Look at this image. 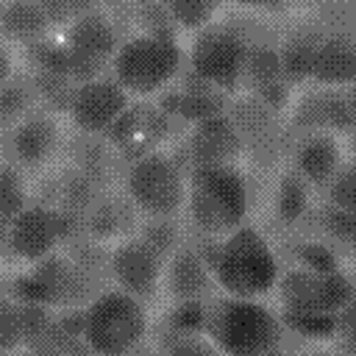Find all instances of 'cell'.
<instances>
[{"mask_svg":"<svg viewBox=\"0 0 356 356\" xmlns=\"http://www.w3.org/2000/svg\"><path fill=\"white\" fill-rule=\"evenodd\" d=\"M253 200V181L239 164L189 170L186 217L203 239H222L250 222Z\"/></svg>","mask_w":356,"mask_h":356,"instance_id":"6da1fadb","label":"cell"},{"mask_svg":"<svg viewBox=\"0 0 356 356\" xmlns=\"http://www.w3.org/2000/svg\"><path fill=\"white\" fill-rule=\"evenodd\" d=\"M206 256L211 261L220 295L231 298L264 300L270 292H275L284 273L273 242L253 222H245L234 234L214 239V248Z\"/></svg>","mask_w":356,"mask_h":356,"instance_id":"7a4b0ae2","label":"cell"},{"mask_svg":"<svg viewBox=\"0 0 356 356\" xmlns=\"http://www.w3.org/2000/svg\"><path fill=\"white\" fill-rule=\"evenodd\" d=\"M286 328L273 306L253 298L217 295L206 312V334L222 356H281Z\"/></svg>","mask_w":356,"mask_h":356,"instance_id":"3957f363","label":"cell"},{"mask_svg":"<svg viewBox=\"0 0 356 356\" xmlns=\"http://www.w3.org/2000/svg\"><path fill=\"white\" fill-rule=\"evenodd\" d=\"M275 292L286 312V325L303 328H309L312 323L334 328V314L350 298H356L350 278L342 275L339 267H314L306 261L286 267Z\"/></svg>","mask_w":356,"mask_h":356,"instance_id":"277c9868","label":"cell"},{"mask_svg":"<svg viewBox=\"0 0 356 356\" xmlns=\"http://www.w3.org/2000/svg\"><path fill=\"white\" fill-rule=\"evenodd\" d=\"M186 72V50L178 39L128 33L111 58V78L131 97H153Z\"/></svg>","mask_w":356,"mask_h":356,"instance_id":"5b68a950","label":"cell"},{"mask_svg":"<svg viewBox=\"0 0 356 356\" xmlns=\"http://www.w3.org/2000/svg\"><path fill=\"white\" fill-rule=\"evenodd\" d=\"M150 331L147 303L108 286L83 309L81 337L95 356H134Z\"/></svg>","mask_w":356,"mask_h":356,"instance_id":"8992f818","label":"cell"},{"mask_svg":"<svg viewBox=\"0 0 356 356\" xmlns=\"http://www.w3.org/2000/svg\"><path fill=\"white\" fill-rule=\"evenodd\" d=\"M122 189L142 217L175 220L186 211L189 170L178 159L156 150L125 164Z\"/></svg>","mask_w":356,"mask_h":356,"instance_id":"52a82bcc","label":"cell"},{"mask_svg":"<svg viewBox=\"0 0 356 356\" xmlns=\"http://www.w3.org/2000/svg\"><path fill=\"white\" fill-rule=\"evenodd\" d=\"M3 234H6V250L17 261L36 267L50 256H56L58 248L83 239L86 228L81 217H72L44 203H31L8 225H3Z\"/></svg>","mask_w":356,"mask_h":356,"instance_id":"ba28073f","label":"cell"},{"mask_svg":"<svg viewBox=\"0 0 356 356\" xmlns=\"http://www.w3.org/2000/svg\"><path fill=\"white\" fill-rule=\"evenodd\" d=\"M250 39L234 22H214L200 31L186 50V72L234 95L242 86V70Z\"/></svg>","mask_w":356,"mask_h":356,"instance_id":"9c48e42d","label":"cell"},{"mask_svg":"<svg viewBox=\"0 0 356 356\" xmlns=\"http://www.w3.org/2000/svg\"><path fill=\"white\" fill-rule=\"evenodd\" d=\"M131 106H134V97L108 72V75L81 83L75 89L67 117L78 134L108 136L117 128V122L128 114Z\"/></svg>","mask_w":356,"mask_h":356,"instance_id":"30bf717a","label":"cell"},{"mask_svg":"<svg viewBox=\"0 0 356 356\" xmlns=\"http://www.w3.org/2000/svg\"><path fill=\"white\" fill-rule=\"evenodd\" d=\"M108 278L111 286L134 295L142 303H150L159 295V289H164V261L136 236H128L111 245Z\"/></svg>","mask_w":356,"mask_h":356,"instance_id":"8fae6325","label":"cell"},{"mask_svg":"<svg viewBox=\"0 0 356 356\" xmlns=\"http://www.w3.org/2000/svg\"><path fill=\"white\" fill-rule=\"evenodd\" d=\"M186 167H231L245 159V142L228 114H217L189 125L184 139Z\"/></svg>","mask_w":356,"mask_h":356,"instance_id":"7c38bea8","label":"cell"},{"mask_svg":"<svg viewBox=\"0 0 356 356\" xmlns=\"http://www.w3.org/2000/svg\"><path fill=\"white\" fill-rule=\"evenodd\" d=\"M58 147H61V128L56 122V114L44 108H36L19 125L6 131V153H8L6 161L19 167L22 172L44 167Z\"/></svg>","mask_w":356,"mask_h":356,"instance_id":"4fadbf2b","label":"cell"},{"mask_svg":"<svg viewBox=\"0 0 356 356\" xmlns=\"http://www.w3.org/2000/svg\"><path fill=\"white\" fill-rule=\"evenodd\" d=\"M164 289L175 303H211L220 292L209 256L192 245L164 264Z\"/></svg>","mask_w":356,"mask_h":356,"instance_id":"5bb4252c","label":"cell"},{"mask_svg":"<svg viewBox=\"0 0 356 356\" xmlns=\"http://www.w3.org/2000/svg\"><path fill=\"white\" fill-rule=\"evenodd\" d=\"M167 125H170V114L164 108L150 103H134L106 139L114 145V150L122 159L134 161L159 150V142L164 139Z\"/></svg>","mask_w":356,"mask_h":356,"instance_id":"9a60e30c","label":"cell"},{"mask_svg":"<svg viewBox=\"0 0 356 356\" xmlns=\"http://www.w3.org/2000/svg\"><path fill=\"white\" fill-rule=\"evenodd\" d=\"M292 170L314 189L325 192V186L337 178L345 164L342 142L337 134H306L292 142Z\"/></svg>","mask_w":356,"mask_h":356,"instance_id":"2e32d148","label":"cell"},{"mask_svg":"<svg viewBox=\"0 0 356 356\" xmlns=\"http://www.w3.org/2000/svg\"><path fill=\"white\" fill-rule=\"evenodd\" d=\"M125 36L128 33L122 31V22H117V17L100 6L81 14L78 19H72L64 28V44L70 50H78L97 61H106L108 67H111V58L117 56Z\"/></svg>","mask_w":356,"mask_h":356,"instance_id":"e0dca14e","label":"cell"},{"mask_svg":"<svg viewBox=\"0 0 356 356\" xmlns=\"http://www.w3.org/2000/svg\"><path fill=\"white\" fill-rule=\"evenodd\" d=\"M312 83L320 89H350L356 83V33H325L320 39Z\"/></svg>","mask_w":356,"mask_h":356,"instance_id":"ac0fdd59","label":"cell"},{"mask_svg":"<svg viewBox=\"0 0 356 356\" xmlns=\"http://www.w3.org/2000/svg\"><path fill=\"white\" fill-rule=\"evenodd\" d=\"M170 100H172V106L167 108V114H175L181 120H186L189 125H195L200 120L225 114L228 103H231V95H225L222 89H217V86H211L200 78H195L192 72H184L170 86Z\"/></svg>","mask_w":356,"mask_h":356,"instance_id":"d6986e66","label":"cell"},{"mask_svg":"<svg viewBox=\"0 0 356 356\" xmlns=\"http://www.w3.org/2000/svg\"><path fill=\"white\" fill-rule=\"evenodd\" d=\"M136 214L139 211L134 209V203L125 195L106 192L83 220L86 236L111 248V245H117V242H122V239L136 234V228H139V217Z\"/></svg>","mask_w":356,"mask_h":356,"instance_id":"ffe728a7","label":"cell"},{"mask_svg":"<svg viewBox=\"0 0 356 356\" xmlns=\"http://www.w3.org/2000/svg\"><path fill=\"white\" fill-rule=\"evenodd\" d=\"M56 28L42 3L33 0H6L0 3V33L6 42L36 47Z\"/></svg>","mask_w":356,"mask_h":356,"instance_id":"44dd1931","label":"cell"},{"mask_svg":"<svg viewBox=\"0 0 356 356\" xmlns=\"http://www.w3.org/2000/svg\"><path fill=\"white\" fill-rule=\"evenodd\" d=\"M70 167L81 170L86 178H92L100 189L108 192L114 175L122 167V156L114 150V145L106 136H89V134H78L70 142Z\"/></svg>","mask_w":356,"mask_h":356,"instance_id":"7402d4cb","label":"cell"},{"mask_svg":"<svg viewBox=\"0 0 356 356\" xmlns=\"http://www.w3.org/2000/svg\"><path fill=\"white\" fill-rule=\"evenodd\" d=\"M323 36H325V31L317 22H306V25L292 28L284 36V42H278L284 81L289 86L312 81V64H314V53H317V44Z\"/></svg>","mask_w":356,"mask_h":356,"instance_id":"603a6c76","label":"cell"},{"mask_svg":"<svg viewBox=\"0 0 356 356\" xmlns=\"http://www.w3.org/2000/svg\"><path fill=\"white\" fill-rule=\"evenodd\" d=\"M284 81V67H281V53L278 44L259 36L250 39L248 44V56H245V70H242V86L248 92L264 89Z\"/></svg>","mask_w":356,"mask_h":356,"instance_id":"cb8c5ba5","label":"cell"},{"mask_svg":"<svg viewBox=\"0 0 356 356\" xmlns=\"http://www.w3.org/2000/svg\"><path fill=\"white\" fill-rule=\"evenodd\" d=\"M312 186L289 167L281 172L275 192H273V209L275 220L281 225H298L309 211H312Z\"/></svg>","mask_w":356,"mask_h":356,"instance_id":"d4e9b609","label":"cell"},{"mask_svg":"<svg viewBox=\"0 0 356 356\" xmlns=\"http://www.w3.org/2000/svg\"><path fill=\"white\" fill-rule=\"evenodd\" d=\"M36 108H39V100H36V89H33L31 72L8 75L3 81V89H0V122H3V131H11L28 114H33Z\"/></svg>","mask_w":356,"mask_h":356,"instance_id":"484cf974","label":"cell"},{"mask_svg":"<svg viewBox=\"0 0 356 356\" xmlns=\"http://www.w3.org/2000/svg\"><path fill=\"white\" fill-rule=\"evenodd\" d=\"M31 81L36 89L39 108H44L50 114H61V111L67 114L70 111V103H72V95L78 86L67 78V72H61L56 67H33Z\"/></svg>","mask_w":356,"mask_h":356,"instance_id":"4316f807","label":"cell"},{"mask_svg":"<svg viewBox=\"0 0 356 356\" xmlns=\"http://www.w3.org/2000/svg\"><path fill=\"white\" fill-rule=\"evenodd\" d=\"M134 236H136L142 245H147L164 264L186 245L178 217H175V220H150V217H142Z\"/></svg>","mask_w":356,"mask_h":356,"instance_id":"83f0119b","label":"cell"},{"mask_svg":"<svg viewBox=\"0 0 356 356\" xmlns=\"http://www.w3.org/2000/svg\"><path fill=\"white\" fill-rule=\"evenodd\" d=\"M161 356H222V350L214 345V339L206 331H184V328H167L164 339L159 342Z\"/></svg>","mask_w":356,"mask_h":356,"instance_id":"f1b7e54d","label":"cell"},{"mask_svg":"<svg viewBox=\"0 0 356 356\" xmlns=\"http://www.w3.org/2000/svg\"><path fill=\"white\" fill-rule=\"evenodd\" d=\"M167 8L172 14L175 28L184 33H192V36H197L200 31L214 25V19L220 14V6L209 3V0H170Z\"/></svg>","mask_w":356,"mask_h":356,"instance_id":"f546056e","label":"cell"},{"mask_svg":"<svg viewBox=\"0 0 356 356\" xmlns=\"http://www.w3.org/2000/svg\"><path fill=\"white\" fill-rule=\"evenodd\" d=\"M317 228L325 236L328 248H339V250H353L356 248V217L348 211H339L334 206H323L317 211Z\"/></svg>","mask_w":356,"mask_h":356,"instance_id":"4dcf8cb0","label":"cell"},{"mask_svg":"<svg viewBox=\"0 0 356 356\" xmlns=\"http://www.w3.org/2000/svg\"><path fill=\"white\" fill-rule=\"evenodd\" d=\"M0 186H3V203H0L3 206V225H8L17 214H22L33 203V197H31V189L25 184V172L19 167H14L11 161H6L0 170Z\"/></svg>","mask_w":356,"mask_h":356,"instance_id":"1f68e13d","label":"cell"},{"mask_svg":"<svg viewBox=\"0 0 356 356\" xmlns=\"http://www.w3.org/2000/svg\"><path fill=\"white\" fill-rule=\"evenodd\" d=\"M131 19L136 25L134 33H147V36H161V39H178L181 33L172 22L167 3H139L131 8Z\"/></svg>","mask_w":356,"mask_h":356,"instance_id":"d6a6232c","label":"cell"},{"mask_svg":"<svg viewBox=\"0 0 356 356\" xmlns=\"http://www.w3.org/2000/svg\"><path fill=\"white\" fill-rule=\"evenodd\" d=\"M325 203L356 217V161H345L337 178L325 186Z\"/></svg>","mask_w":356,"mask_h":356,"instance_id":"836d02e7","label":"cell"},{"mask_svg":"<svg viewBox=\"0 0 356 356\" xmlns=\"http://www.w3.org/2000/svg\"><path fill=\"white\" fill-rule=\"evenodd\" d=\"M0 350L3 356L22 350V314L19 300L6 295L0 303Z\"/></svg>","mask_w":356,"mask_h":356,"instance_id":"e575fe53","label":"cell"},{"mask_svg":"<svg viewBox=\"0 0 356 356\" xmlns=\"http://www.w3.org/2000/svg\"><path fill=\"white\" fill-rule=\"evenodd\" d=\"M314 22L325 33H356V3H325V6H317Z\"/></svg>","mask_w":356,"mask_h":356,"instance_id":"d590c367","label":"cell"},{"mask_svg":"<svg viewBox=\"0 0 356 356\" xmlns=\"http://www.w3.org/2000/svg\"><path fill=\"white\" fill-rule=\"evenodd\" d=\"M334 339L345 356H356V298L334 314Z\"/></svg>","mask_w":356,"mask_h":356,"instance_id":"8d00e7d4","label":"cell"},{"mask_svg":"<svg viewBox=\"0 0 356 356\" xmlns=\"http://www.w3.org/2000/svg\"><path fill=\"white\" fill-rule=\"evenodd\" d=\"M342 92H345V100H348L350 114H353V120H356V83H353L350 89H342Z\"/></svg>","mask_w":356,"mask_h":356,"instance_id":"74e56055","label":"cell"},{"mask_svg":"<svg viewBox=\"0 0 356 356\" xmlns=\"http://www.w3.org/2000/svg\"><path fill=\"white\" fill-rule=\"evenodd\" d=\"M8 356H36V353H31V350H25V348H22V350H17V353H8Z\"/></svg>","mask_w":356,"mask_h":356,"instance_id":"f35d334b","label":"cell"}]
</instances>
